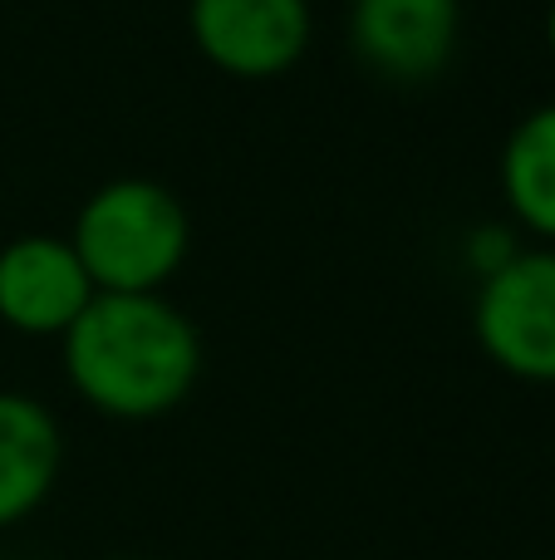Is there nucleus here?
Returning a JSON list of instances; mask_svg holds the SVG:
<instances>
[{
  "mask_svg": "<svg viewBox=\"0 0 555 560\" xmlns=\"http://www.w3.org/2000/svg\"><path fill=\"white\" fill-rule=\"evenodd\" d=\"M59 364L84 408L114 423H153L192 398L202 329L167 295H104L59 335Z\"/></svg>",
  "mask_w": 555,
  "mask_h": 560,
  "instance_id": "f257e3e1",
  "label": "nucleus"
},
{
  "mask_svg": "<svg viewBox=\"0 0 555 560\" xmlns=\"http://www.w3.org/2000/svg\"><path fill=\"white\" fill-rule=\"evenodd\" d=\"M69 246L104 295H163L192 252V222L157 177H114L84 197Z\"/></svg>",
  "mask_w": 555,
  "mask_h": 560,
  "instance_id": "f03ea898",
  "label": "nucleus"
},
{
  "mask_svg": "<svg viewBox=\"0 0 555 560\" xmlns=\"http://www.w3.org/2000/svg\"><path fill=\"white\" fill-rule=\"evenodd\" d=\"M472 335L501 374L555 388V246H521L477 280Z\"/></svg>",
  "mask_w": 555,
  "mask_h": 560,
  "instance_id": "7ed1b4c3",
  "label": "nucleus"
},
{
  "mask_svg": "<svg viewBox=\"0 0 555 560\" xmlns=\"http://www.w3.org/2000/svg\"><path fill=\"white\" fill-rule=\"evenodd\" d=\"M187 35L216 74L265 84L305 59L315 15L310 0H187Z\"/></svg>",
  "mask_w": 555,
  "mask_h": 560,
  "instance_id": "20e7f679",
  "label": "nucleus"
},
{
  "mask_svg": "<svg viewBox=\"0 0 555 560\" xmlns=\"http://www.w3.org/2000/svg\"><path fill=\"white\" fill-rule=\"evenodd\" d=\"M350 49L383 84H428L458 55V0H350Z\"/></svg>",
  "mask_w": 555,
  "mask_h": 560,
  "instance_id": "39448f33",
  "label": "nucleus"
},
{
  "mask_svg": "<svg viewBox=\"0 0 555 560\" xmlns=\"http://www.w3.org/2000/svg\"><path fill=\"white\" fill-rule=\"evenodd\" d=\"M79 252L69 236L25 232L0 246V325L25 339H59L94 300Z\"/></svg>",
  "mask_w": 555,
  "mask_h": 560,
  "instance_id": "423d86ee",
  "label": "nucleus"
},
{
  "mask_svg": "<svg viewBox=\"0 0 555 560\" xmlns=\"http://www.w3.org/2000/svg\"><path fill=\"white\" fill-rule=\"evenodd\" d=\"M64 467L59 418L35 394L0 388V532L29 522L49 502Z\"/></svg>",
  "mask_w": 555,
  "mask_h": 560,
  "instance_id": "0eeeda50",
  "label": "nucleus"
},
{
  "mask_svg": "<svg viewBox=\"0 0 555 560\" xmlns=\"http://www.w3.org/2000/svg\"><path fill=\"white\" fill-rule=\"evenodd\" d=\"M497 192L536 246H555V98L511 124L497 153Z\"/></svg>",
  "mask_w": 555,
  "mask_h": 560,
  "instance_id": "6e6552de",
  "label": "nucleus"
},
{
  "mask_svg": "<svg viewBox=\"0 0 555 560\" xmlns=\"http://www.w3.org/2000/svg\"><path fill=\"white\" fill-rule=\"evenodd\" d=\"M517 252H521V242L511 236V226H501V222L472 226L468 242H462V261H468V271L477 280L492 276V271H501V266H507Z\"/></svg>",
  "mask_w": 555,
  "mask_h": 560,
  "instance_id": "1a4fd4ad",
  "label": "nucleus"
},
{
  "mask_svg": "<svg viewBox=\"0 0 555 560\" xmlns=\"http://www.w3.org/2000/svg\"><path fill=\"white\" fill-rule=\"evenodd\" d=\"M546 49H551V59H555V0L546 5Z\"/></svg>",
  "mask_w": 555,
  "mask_h": 560,
  "instance_id": "9d476101",
  "label": "nucleus"
},
{
  "mask_svg": "<svg viewBox=\"0 0 555 560\" xmlns=\"http://www.w3.org/2000/svg\"><path fill=\"white\" fill-rule=\"evenodd\" d=\"M114 560H147V556H114Z\"/></svg>",
  "mask_w": 555,
  "mask_h": 560,
  "instance_id": "9b49d317",
  "label": "nucleus"
}]
</instances>
